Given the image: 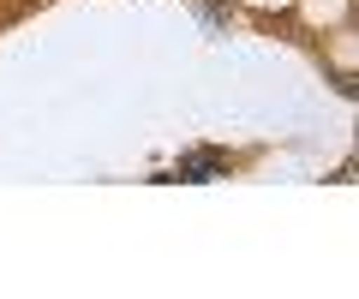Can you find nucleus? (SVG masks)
<instances>
[{
  "instance_id": "1",
  "label": "nucleus",
  "mask_w": 359,
  "mask_h": 299,
  "mask_svg": "<svg viewBox=\"0 0 359 299\" xmlns=\"http://www.w3.org/2000/svg\"><path fill=\"white\" fill-rule=\"evenodd\" d=\"M228 168V156H222V150H198V156H186L174 168V180H216V174Z\"/></svg>"
}]
</instances>
